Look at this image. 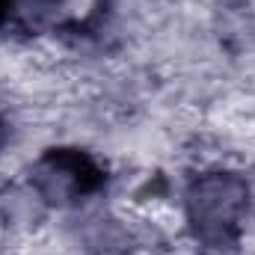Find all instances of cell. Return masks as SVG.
<instances>
[{
    "instance_id": "cell-1",
    "label": "cell",
    "mask_w": 255,
    "mask_h": 255,
    "mask_svg": "<svg viewBox=\"0 0 255 255\" xmlns=\"http://www.w3.org/2000/svg\"><path fill=\"white\" fill-rule=\"evenodd\" d=\"M187 205H190V220L199 226V232L205 238L223 241L238 226V217L247 205V184L226 172L205 175L190 187Z\"/></svg>"
},
{
    "instance_id": "cell-2",
    "label": "cell",
    "mask_w": 255,
    "mask_h": 255,
    "mask_svg": "<svg viewBox=\"0 0 255 255\" xmlns=\"http://www.w3.org/2000/svg\"><path fill=\"white\" fill-rule=\"evenodd\" d=\"M9 6H12V0H0V18L6 15V9H9Z\"/></svg>"
}]
</instances>
